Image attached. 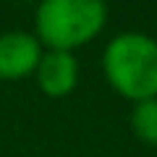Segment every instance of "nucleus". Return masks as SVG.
Returning a JSON list of instances; mask_svg holds the SVG:
<instances>
[{
  "label": "nucleus",
  "instance_id": "1",
  "mask_svg": "<svg viewBox=\"0 0 157 157\" xmlns=\"http://www.w3.org/2000/svg\"><path fill=\"white\" fill-rule=\"evenodd\" d=\"M102 68L107 84L126 100L157 97V39L149 34H115L102 52Z\"/></svg>",
  "mask_w": 157,
  "mask_h": 157
},
{
  "label": "nucleus",
  "instance_id": "3",
  "mask_svg": "<svg viewBox=\"0 0 157 157\" xmlns=\"http://www.w3.org/2000/svg\"><path fill=\"white\" fill-rule=\"evenodd\" d=\"M42 45L29 32L0 34V78H24L37 71Z\"/></svg>",
  "mask_w": 157,
  "mask_h": 157
},
{
  "label": "nucleus",
  "instance_id": "4",
  "mask_svg": "<svg viewBox=\"0 0 157 157\" xmlns=\"http://www.w3.org/2000/svg\"><path fill=\"white\" fill-rule=\"evenodd\" d=\"M39 89L47 97H66L76 89L78 81V60L73 52L60 50H45L39 58V66L34 71Z\"/></svg>",
  "mask_w": 157,
  "mask_h": 157
},
{
  "label": "nucleus",
  "instance_id": "5",
  "mask_svg": "<svg viewBox=\"0 0 157 157\" xmlns=\"http://www.w3.org/2000/svg\"><path fill=\"white\" fill-rule=\"evenodd\" d=\"M128 123H131V131H134V136L139 141H144L149 147H157V97L134 102Z\"/></svg>",
  "mask_w": 157,
  "mask_h": 157
},
{
  "label": "nucleus",
  "instance_id": "2",
  "mask_svg": "<svg viewBox=\"0 0 157 157\" xmlns=\"http://www.w3.org/2000/svg\"><path fill=\"white\" fill-rule=\"evenodd\" d=\"M107 24L102 0H45L34 16V37L47 50L73 52L97 37Z\"/></svg>",
  "mask_w": 157,
  "mask_h": 157
}]
</instances>
